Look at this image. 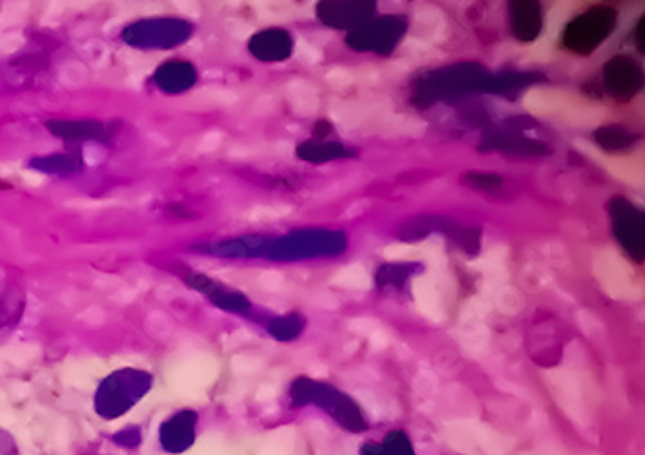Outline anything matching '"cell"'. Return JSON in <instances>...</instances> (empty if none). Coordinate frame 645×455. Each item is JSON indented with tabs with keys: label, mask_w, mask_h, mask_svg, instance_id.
Here are the masks:
<instances>
[{
	"label": "cell",
	"mask_w": 645,
	"mask_h": 455,
	"mask_svg": "<svg viewBox=\"0 0 645 455\" xmlns=\"http://www.w3.org/2000/svg\"><path fill=\"white\" fill-rule=\"evenodd\" d=\"M605 78L616 97H630L640 88V70L628 59H615L605 70Z\"/></svg>",
	"instance_id": "5"
},
{
	"label": "cell",
	"mask_w": 645,
	"mask_h": 455,
	"mask_svg": "<svg viewBox=\"0 0 645 455\" xmlns=\"http://www.w3.org/2000/svg\"><path fill=\"white\" fill-rule=\"evenodd\" d=\"M190 37V26L181 20H146L124 30V41L144 49H169Z\"/></svg>",
	"instance_id": "3"
},
{
	"label": "cell",
	"mask_w": 645,
	"mask_h": 455,
	"mask_svg": "<svg viewBox=\"0 0 645 455\" xmlns=\"http://www.w3.org/2000/svg\"><path fill=\"white\" fill-rule=\"evenodd\" d=\"M512 28L523 41L537 37V31H539L537 8L531 4H514L512 6Z\"/></svg>",
	"instance_id": "7"
},
{
	"label": "cell",
	"mask_w": 645,
	"mask_h": 455,
	"mask_svg": "<svg viewBox=\"0 0 645 455\" xmlns=\"http://www.w3.org/2000/svg\"><path fill=\"white\" fill-rule=\"evenodd\" d=\"M615 28V12L609 8H593L576 18L566 31L564 43L574 53H593Z\"/></svg>",
	"instance_id": "1"
},
{
	"label": "cell",
	"mask_w": 645,
	"mask_h": 455,
	"mask_svg": "<svg viewBox=\"0 0 645 455\" xmlns=\"http://www.w3.org/2000/svg\"><path fill=\"white\" fill-rule=\"evenodd\" d=\"M250 49L260 59H281L289 53V41L283 31H262L252 39Z\"/></svg>",
	"instance_id": "6"
},
{
	"label": "cell",
	"mask_w": 645,
	"mask_h": 455,
	"mask_svg": "<svg viewBox=\"0 0 645 455\" xmlns=\"http://www.w3.org/2000/svg\"><path fill=\"white\" fill-rule=\"evenodd\" d=\"M361 455H415V452L403 432H392L382 444H367Z\"/></svg>",
	"instance_id": "8"
},
{
	"label": "cell",
	"mask_w": 645,
	"mask_h": 455,
	"mask_svg": "<svg viewBox=\"0 0 645 455\" xmlns=\"http://www.w3.org/2000/svg\"><path fill=\"white\" fill-rule=\"evenodd\" d=\"M295 397H297V401L322 403V407H326L341 425L353 432H361L367 428V423H365L361 411L355 407V403H351L345 395L338 394L334 388L301 380L295 386Z\"/></svg>",
	"instance_id": "2"
},
{
	"label": "cell",
	"mask_w": 645,
	"mask_h": 455,
	"mask_svg": "<svg viewBox=\"0 0 645 455\" xmlns=\"http://www.w3.org/2000/svg\"><path fill=\"white\" fill-rule=\"evenodd\" d=\"M51 130L66 136V138H86V136H95L97 132H101V124H93V122H53Z\"/></svg>",
	"instance_id": "9"
},
{
	"label": "cell",
	"mask_w": 645,
	"mask_h": 455,
	"mask_svg": "<svg viewBox=\"0 0 645 455\" xmlns=\"http://www.w3.org/2000/svg\"><path fill=\"white\" fill-rule=\"evenodd\" d=\"M194 82H196V72L190 66V62H165L155 72V84L167 93H181V91L188 90Z\"/></svg>",
	"instance_id": "4"
}]
</instances>
